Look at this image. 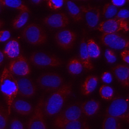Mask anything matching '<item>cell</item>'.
Instances as JSON below:
<instances>
[{
  "mask_svg": "<svg viewBox=\"0 0 129 129\" xmlns=\"http://www.w3.org/2000/svg\"><path fill=\"white\" fill-rule=\"evenodd\" d=\"M72 92V83L64 84L60 88L53 91L44 104V113L48 117L57 114L61 109L66 101Z\"/></svg>",
  "mask_w": 129,
  "mask_h": 129,
  "instance_id": "6da1fadb",
  "label": "cell"
},
{
  "mask_svg": "<svg viewBox=\"0 0 129 129\" xmlns=\"http://www.w3.org/2000/svg\"><path fill=\"white\" fill-rule=\"evenodd\" d=\"M0 90L4 97L10 115L12 103L18 94V84L17 79L6 67L4 68L1 77Z\"/></svg>",
  "mask_w": 129,
  "mask_h": 129,
  "instance_id": "7a4b0ae2",
  "label": "cell"
},
{
  "mask_svg": "<svg viewBox=\"0 0 129 129\" xmlns=\"http://www.w3.org/2000/svg\"><path fill=\"white\" fill-rule=\"evenodd\" d=\"M21 35L25 41L33 45H41L47 41V35L44 30L35 23H31L25 26L22 31Z\"/></svg>",
  "mask_w": 129,
  "mask_h": 129,
  "instance_id": "3957f363",
  "label": "cell"
},
{
  "mask_svg": "<svg viewBox=\"0 0 129 129\" xmlns=\"http://www.w3.org/2000/svg\"><path fill=\"white\" fill-rule=\"evenodd\" d=\"M105 113L106 115L114 116L129 123V103L120 96L113 98Z\"/></svg>",
  "mask_w": 129,
  "mask_h": 129,
  "instance_id": "277c9868",
  "label": "cell"
},
{
  "mask_svg": "<svg viewBox=\"0 0 129 129\" xmlns=\"http://www.w3.org/2000/svg\"><path fill=\"white\" fill-rule=\"evenodd\" d=\"M29 61L38 67H57L63 64V61L57 56L42 51L33 52L29 57Z\"/></svg>",
  "mask_w": 129,
  "mask_h": 129,
  "instance_id": "5b68a950",
  "label": "cell"
},
{
  "mask_svg": "<svg viewBox=\"0 0 129 129\" xmlns=\"http://www.w3.org/2000/svg\"><path fill=\"white\" fill-rule=\"evenodd\" d=\"M105 46L116 50L129 49V37L119 33H102L100 36Z\"/></svg>",
  "mask_w": 129,
  "mask_h": 129,
  "instance_id": "8992f818",
  "label": "cell"
},
{
  "mask_svg": "<svg viewBox=\"0 0 129 129\" xmlns=\"http://www.w3.org/2000/svg\"><path fill=\"white\" fill-rule=\"evenodd\" d=\"M38 86L46 92L54 91L64 84L63 78L55 72H49L41 75L36 80Z\"/></svg>",
  "mask_w": 129,
  "mask_h": 129,
  "instance_id": "52a82bcc",
  "label": "cell"
},
{
  "mask_svg": "<svg viewBox=\"0 0 129 129\" xmlns=\"http://www.w3.org/2000/svg\"><path fill=\"white\" fill-rule=\"evenodd\" d=\"M44 97L42 95L38 100L33 113L27 122V127L28 128L45 129L47 127L44 118Z\"/></svg>",
  "mask_w": 129,
  "mask_h": 129,
  "instance_id": "ba28073f",
  "label": "cell"
},
{
  "mask_svg": "<svg viewBox=\"0 0 129 129\" xmlns=\"http://www.w3.org/2000/svg\"><path fill=\"white\" fill-rule=\"evenodd\" d=\"M96 28L102 33L127 32L129 31V22L125 20L111 18L100 23Z\"/></svg>",
  "mask_w": 129,
  "mask_h": 129,
  "instance_id": "9c48e42d",
  "label": "cell"
},
{
  "mask_svg": "<svg viewBox=\"0 0 129 129\" xmlns=\"http://www.w3.org/2000/svg\"><path fill=\"white\" fill-rule=\"evenodd\" d=\"M8 69L13 75L25 77L31 73V69L27 58L23 54L13 58L9 63Z\"/></svg>",
  "mask_w": 129,
  "mask_h": 129,
  "instance_id": "30bf717a",
  "label": "cell"
},
{
  "mask_svg": "<svg viewBox=\"0 0 129 129\" xmlns=\"http://www.w3.org/2000/svg\"><path fill=\"white\" fill-rule=\"evenodd\" d=\"M82 113L81 104L79 103L73 104L57 115L54 119L53 124L79 119Z\"/></svg>",
  "mask_w": 129,
  "mask_h": 129,
  "instance_id": "8fae6325",
  "label": "cell"
},
{
  "mask_svg": "<svg viewBox=\"0 0 129 129\" xmlns=\"http://www.w3.org/2000/svg\"><path fill=\"white\" fill-rule=\"evenodd\" d=\"M76 39V33L69 29L58 31L55 35V39L57 45L64 50L71 49L73 47Z\"/></svg>",
  "mask_w": 129,
  "mask_h": 129,
  "instance_id": "7c38bea8",
  "label": "cell"
},
{
  "mask_svg": "<svg viewBox=\"0 0 129 129\" xmlns=\"http://www.w3.org/2000/svg\"><path fill=\"white\" fill-rule=\"evenodd\" d=\"M84 14L86 23L90 29H94L99 24L100 18V11L99 8L91 6L80 7Z\"/></svg>",
  "mask_w": 129,
  "mask_h": 129,
  "instance_id": "4fadbf2b",
  "label": "cell"
},
{
  "mask_svg": "<svg viewBox=\"0 0 129 129\" xmlns=\"http://www.w3.org/2000/svg\"><path fill=\"white\" fill-rule=\"evenodd\" d=\"M42 22L50 27L60 28L68 26L70 23V19L66 13L59 12L48 15L43 18Z\"/></svg>",
  "mask_w": 129,
  "mask_h": 129,
  "instance_id": "5bb4252c",
  "label": "cell"
},
{
  "mask_svg": "<svg viewBox=\"0 0 129 129\" xmlns=\"http://www.w3.org/2000/svg\"><path fill=\"white\" fill-rule=\"evenodd\" d=\"M18 84V94L25 98L33 97L36 93V86L29 78L21 77L16 79Z\"/></svg>",
  "mask_w": 129,
  "mask_h": 129,
  "instance_id": "9a60e30c",
  "label": "cell"
},
{
  "mask_svg": "<svg viewBox=\"0 0 129 129\" xmlns=\"http://www.w3.org/2000/svg\"><path fill=\"white\" fill-rule=\"evenodd\" d=\"M111 71L120 84L126 88L129 87V65L118 64L111 69Z\"/></svg>",
  "mask_w": 129,
  "mask_h": 129,
  "instance_id": "2e32d148",
  "label": "cell"
},
{
  "mask_svg": "<svg viewBox=\"0 0 129 129\" xmlns=\"http://www.w3.org/2000/svg\"><path fill=\"white\" fill-rule=\"evenodd\" d=\"M79 58L81 60L83 67L85 69L91 71L94 68V67L91 60V57L88 53L87 49L86 42L85 39L83 37L81 41L79 48Z\"/></svg>",
  "mask_w": 129,
  "mask_h": 129,
  "instance_id": "e0dca14e",
  "label": "cell"
},
{
  "mask_svg": "<svg viewBox=\"0 0 129 129\" xmlns=\"http://www.w3.org/2000/svg\"><path fill=\"white\" fill-rule=\"evenodd\" d=\"M12 108L16 113L22 115H28L32 113L33 107L29 102L23 99H15Z\"/></svg>",
  "mask_w": 129,
  "mask_h": 129,
  "instance_id": "ac0fdd59",
  "label": "cell"
},
{
  "mask_svg": "<svg viewBox=\"0 0 129 129\" xmlns=\"http://www.w3.org/2000/svg\"><path fill=\"white\" fill-rule=\"evenodd\" d=\"M98 78L97 76L89 75L86 78L81 86V93L84 96L92 93L97 87Z\"/></svg>",
  "mask_w": 129,
  "mask_h": 129,
  "instance_id": "d6986e66",
  "label": "cell"
},
{
  "mask_svg": "<svg viewBox=\"0 0 129 129\" xmlns=\"http://www.w3.org/2000/svg\"><path fill=\"white\" fill-rule=\"evenodd\" d=\"M20 45L16 39H11L5 45L3 50L5 56L9 58H14L20 54Z\"/></svg>",
  "mask_w": 129,
  "mask_h": 129,
  "instance_id": "ffe728a7",
  "label": "cell"
},
{
  "mask_svg": "<svg viewBox=\"0 0 129 129\" xmlns=\"http://www.w3.org/2000/svg\"><path fill=\"white\" fill-rule=\"evenodd\" d=\"M100 107L99 102L93 99L81 104L82 112L87 116H91L96 114L99 110Z\"/></svg>",
  "mask_w": 129,
  "mask_h": 129,
  "instance_id": "44dd1931",
  "label": "cell"
},
{
  "mask_svg": "<svg viewBox=\"0 0 129 129\" xmlns=\"http://www.w3.org/2000/svg\"><path fill=\"white\" fill-rule=\"evenodd\" d=\"M66 8L69 15L75 22H80L83 20V12L80 7L70 0H66Z\"/></svg>",
  "mask_w": 129,
  "mask_h": 129,
  "instance_id": "7402d4cb",
  "label": "cell"
},
{
  "mask_svg": "<svg viewBox=\"0 0 129 129\" xmlns=\"http://www.w3.org/2000/svg\"><path fill=\"white\" fill-rule=\"evenodd\" d=\"M53 125L55 128L60 129H87L89 128L85 122L80 119L68 121Z\"/></svg>",
  "mask_w": 129,
  "mask_h": 129,
  "instance_id": "603a6c76",
  "label": "cell"
},
{
  "mask_svg": "<svg viewBox=\"0 0 129 129\" xmlns=\"http://www.w3.org/2000/svg\"><path fill=\"white\" fill-rule=\"evenodd\" d=\"M67 67L69 73L73 75L80 74L84 68L81 60L78 57L71 58L68 61Z\"/></svg>",
  "mask_w": 129,
  "mask_h": 129,
  "instance_id": "cb8c5ba5",
  "label": "cell"
},
{
  "mask_svg": "<svg viewBox=\"0 0 129 129\" xmlns=\"http://www.w3.org/2000/svg\"><path fill=\"white\" fill-rule=\"evenodd\" d=\"M29 17V12L27 11H20V13L14 18L12 22L14 29H19L22 28L27 22Z\"/></svg>",
  "mask_w": 129,
  "mask_h": 129,
  "instance_id": "d4e9b609",
  "label": "cell"
},
{
  "mask_svg": "<svg viewBox=\"0 0 129 129\" xmlns=\"http://www.w3.org/2000/svg\"><path fill=\"white\" fill-rule=\"evenodd\" d=\"M0 2L4 6L15 9L19 11L30 12L29 9L22 0H0Z\"/></svg>",
  "mask_w": 129,
  "mask_h": 129,
  "instance_id": "484cf974",
  "label": "cell"
},
{
  "mask_svg": "<svg viewBox=\"0 0 129 129\" xmlns=\"http://www.w3.org/2000/svg\"><path fill=\"white\" fill-rule=\"evenodd\" d=\"M102 127L104 129H119L121 127V125L118 118L113 116L106 115Z\"/></svg>",
  "mask_w": 129,
  "mask_h": 129,
  "instance_id": "4316f807",
  "label": "cell"
},
{
  "mask_svg": "<svg viewBox=\"0 0 129 129\" xmlns=\"http://www.w3.org/2000/svg\"><path fill=\"white\" fill-rule=\"evenodd\" d=\"M86 46L87 51L91 58H97L101 54L99 46L93 39H89L87 41Z\"/></svg>",
  "mask_w": 129,
  "mask_h": 129,
  "instance_id": "83f0119b",
  "label": "cell"
},
{
  "mask_svg": "<svg viewBox=\"0 0 129 129\" xmlns=\"http://www.w3.org/2000/svg\"><path fill=\"white\" fill-rule=\"evenodd\" d=\"M117 12V7L112 3H107L104 5L102 10V15L103 17L107 19L112 18L115 17Z\"/></svg>",
  "mask_w": 129,
  "mask_h": 129,
  "instance_id": "f1b7e54d",
  "label": "cell"
},
{
  "mask_svg": "<svg viewBox=\"0 0 129 129\" xmlns=\"http://www.w3.org/2000/svg\"><path fill=\"white\" fill-rule=\"evenodd\" d=\"M99 94L102 98L109 101L113 97L114 91L112 87L107 85H103L101 86L99 90Z\"/></svg>",
  "mask_w": 129,
  "mask_h": 129,
  "instance_id": "f546056e",
  "label": "cell"
},
{
  "mask_svg": "<svg viewBox=\"0 0 129 129\" xmlns=\"http://www.w3.org/2000/svg\"><path fill=\"white\" fill-rule=\"evenodd\" d=\"M8 112L7 108L0 103V129H5L8 122Z\"/></svg>",
  "mask_w": 129,
  "mask_h": 129,
  "instance_id": "4dcf8cb0",
  "label": "cell"
},
{
  "mask_svg": "<svg viewBox=\"0 0 129 129\" xmlns=\"http://www.w3.org/2000/svg\"><path fill=\"white\" fill-rule=\"evenodd\" d=\"M64 4V0H48L47 6L53 11L59 10Z\"/></svg>",
  "mask_w": 129,
  "mask_h": 129,
  "instance_id": "1f68e13d",
  "label": "cell"
},
{
  "mask_svg": "<svg viewBox=\"0 0 129 129\" xmlns=\"http://www.w3.org/2000/svg\"><path fill=\"white\" fill-rule=\"evenodd\" d=\"M105 57L108 63H113L115 62L117 59V56L115 52L111 49H107L105 52Z\"/></svg>",
  "mask_w": 129,
  "mask_h": 129,
  "instance_id": "d6a6232c",
  "label": "cell"
},
{
  "mask_svg": "<svg viewBox=\"0 0 129 129\" xmlns=\"http://www.w3.org/2000/svg\"><path fill=\"white\" fill-rule=\"evenodd\" d=\"M10 128L11 129H24V124L18 118H12L10 121Z\"/></svg>",
  "mask_w": 129,
  "mask_h": 129,
  "instance_id": "836d02e7",
  "label": "cell"
},
{
  "mask_svg": "<svg viewBox=\"0 0 129 129\" xmlns=\"http://www.w3.org/2000/svg\"><path fill=\"white\" fill-rule=\"evenodd\" d=\"M114 18L127 20L129 18V11L125 9H121L118 12Z\"/></svg>",
  "mask_w": 129,
  "mask_h": 129,
  "instance_id": "e575fe53",
  "label": "cell"
},
{
  "mask_svg": "<svg viewBox=\"0 0 129 129\" xmlns=\"http://www.w3.org/2000/svg\"><path fill=\"white\" fill-rule=\"evenodd\" d=\"M11 36V32L9 30L0 31V42H4L9 39Z\"/></svg>",
  "mask_w": 129,
  "mask_h": 129,
  "instance_id": "d590c367",
  "label": "cell"
},
{
  "mask_svg": "<svg viewBox=\"0 0 129 129\" xmlns=\"http://www.w3.org/2000/svg\"><path fill=\"white\" fill-rule=\"evenodd\" d=\"M101 79L104 83H110L112 81V75L109 72H105L103 73L101 76Z\"/></svg>",
  "mask_w": 129,
  "mask_h": 129,
  "instance_id": "8d00e7d4",
  "label": "cell"
},
{
  "mask_svg": "<svg viewBox=\"0 0 129 129\" xmlns=\"http://www.w3.org/2000/svg\"><path fill=\"white\" fill-rule=\"evenodd\" d=\"M120 57L124 62L129 64V49H124L121 51Z\"/></svg>",
  "mask_w": 129,
  "mask_h": 129,
  "instance_id": "74e56055",
  "label": "cell"
},
{
  "mask_svg": "<svg viewBox=\"0 0 129 129\" xmlns=\"http://www.w3.org/2000/svg\"><path fill=\"white\" fill-rule=\"evenodd\" d=\"M112 3L116 7H121L123 6L126 0H111Z\"/></svg>",
  "mask_w": 129,
  "mask_h": 129,
  "instance_id": "f35d334b",
  "label": "cell"
},
{
  "mask_svg": "<svg viewBox=\"0 0 129 129\" xmlns=\"http://www.w3.org/2000/svg\"><path fill=\"white\" fill-rule=\"evenodd\" d=\"M44 0H30L31 3L34 5H39Z\"/></svg>",
  "mask_w": 129,
  "mask_h": 129,
  "instance_id": "ab89813d",
  "label": "cell"
},
{
  "mask_svg": "<svg viewBox=\"0 0 129 129\" xmlns=\"http://www.w3.org/2000/svg\"><path fill=\"white\" fill-rule=\"evenodd\" d=\"M4 59V54L3 53V52L0 50V64L3 62Z\"/></svg>",
  "mask_w": 129,
  "mask_h": 129,
  "instance_id": "60d3db41",
  "label": "cell"
},
{
  "mask_svg": "<svg viewBox=\"0 0 129 129\" xmlns=\"http://www.w3.org/2000/svg\"><path fill=\"white\" fill-rule=\"evenodd\" d=\"M4 21L0 19V29H1L2 27H3V26H4Z\"/></svg>",
  "mask_w": 129,
  "mask_h": 129,
  "instance_id": "b9f144b4",
  "label": "cell"
},
{
  "mask_svg": "<svg viewBox=\"0 0 129 129\" xmlns=\"http://www.w3.org/2000/svg\"><path fill=\"white\" fill-rule=\"evenodd\" d=\"M3 7H4V6H3V5L1 4V3L0 2V13L1 12V11H2V10H3Z\"/></svg>",
  "mask_w": 129,
  "mask_h": 129,
  "instance_id": "7bdbcfd3",
  "label": "cell"
},
{
  "mask_svg": "<svg viewBox=\"0 0 129 129\" xmlns=\"http://www.w3.org/2000/svg\"><path fill=\"white\" fill-rule=\"evenodd\" d=\"M127 100H128V101H129V95H128V96H127Z\"/></svg>",
  "mask_w": 129,
  "mask_h": 129,
  "instance_id": "ee69618b",
  "label": "cell"
},
{
  "mask_svg": "<svg viewBox=\"0 0 129 129\" xmlns=\"http://www.w3.org/2000/svg\"><path fill=\"white\" fill-rule=\"evenodd\" d=\"M126 1H127V2H129V0H126Z\"/></svg>",
  "mask_w": 129,
  "mask_h": 129,
  "instance_id": "f6af8a7d",
  "label": "cell"
},
{
  "mask_svg": "<svg viewBox=\"0 0 129 129\" xmlns=\"http://www.w3.org/2000/svg\"><path fill=\"white\" fill-rule=\"evenodd\" d=\"M44 1H48V0H44Z\"/></svg>",
  "mask_w": 129,
  "mask_h": 129,
  "instance_id": "bcb514c9",
  "label": "cell"
},
{
  "mask_svg": "<svg viewBox=\"0 0 129 129\" xmlns=\"http://www.w3.org/2000/svg\"><path fill=\"white\" fill-rule=\"evenodd\" d=\"M80 1H86V0H80Z\"/></svg>",
  "mask_w": 129,
  "mask_h": 129,
  "instance_id": "7dc6e473",
  "label": "cell"
},
{
  "mask_svg": "<svg viewBox=\"0 0 129 129\" xmlns=\"http://www.w3.org/2000/svg\"><path fill=\"white\" fill-rule=\"evenodd\" d=\"M0 80H1V78H0Z\"/></svg>",
  "mask_w": 129,
  "mask_h": 129,
  "instance_id": "c3c4849f",
  "label": "cell"
}]
</instances>
